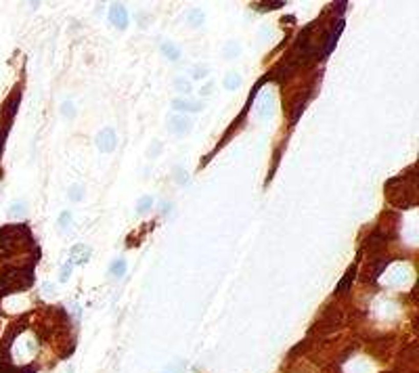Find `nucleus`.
Segmentation results:
<instances>
[{"mask_svg": "<svg viewBox=\"0 0 419 373\" xmlns=\"http://www.w3.org/2000/svg\"><path fill=\"white\" fill-rule=\"evenodd\" d=\"M176 86L183 91V93H189L191 91V86H189V82H185V80H176Z\"/></svg>", "mask_w": 419, "mask_h": 373, "instance_id": "nucleus-16", "label": "nucleus"}, {"mask_svg": "<svg viewBox=\"0 0 419 373\" xmlns=\"http://www.w3.org/2000/svg\"><path fill=\"white\" fill-rule=\"evenodd\" d=\"M7 130H9V126H5L3 130H0V153H3V147H5V139H7Z\"/></svg>", "mask_w": 419, "mask_h": 373, "instance_id": "nucleus-17", "label": "nucleus"}, {"mask_svg": "<svg viewBox=\"0 0 419 373\" xmlns=\"http://www.w3.org/2000/svg\"><path fill=\"white\" fill-rule=\"evenodd\" d=\"M109 273H112L114 277H124V275H126V260H124V258L114 260L112 267H109Z\"/></svg>", "mask_w": 419, "mask_h": 373, "instance_id": "nucleus-9", "label": "nucleus"}, {"mask_svg": "<svg viewBox=\"0 0 419 373\" xmlns=\"http://www.w3.org/2000/svg\"><path fill=\"white\" fill-rule=\"evenodd\" d=\"M72 265L68 262V265H63V269H61V277H59V281H68L70 279V275H72Z\"/></svg>", "mask_w": 419, "mask_h": 373, "instance_id": "nucleus-14", "label": "nucleus"}, {"mask_svg": "<svg viewBox=\"0 0 419 373\" xmlns=\"http://www.w3.org/2000/svg\"><path fill=\"white\" fill-rule=\"evenodd\" d=\"M172 107L176 109V112H200V109L204 107L202 103H191V101H183V99H176L172 103Z\"/></svg>", "mask_w": 419, "mask_h": 373, "instance_id": "nucleus-6", "label": "nucleus"}, {"mask_svg": "<svg viewBox=\"0 0 419 373\" xmlns=\"http://www.w3.org/2000/svg\"><path fill=\"white\" fill-rule=\"evenodd\" d=\"M70 197H72L74 202H78L80 197H82V193H80V187H74V189H72V193H70Z\"/></svg>", "mask_w": 419, "mask_h": 373, "instance_id": "nucleus-18", "label": "nucleus"}, {"mask_svg": "<svg viewBox=\"0 0 419 373\" xmlns=\"http://www.w3.org/2000/svg\"><path fill=\"white\" fill-rule=\"evenodd\" d=\"M109 21H112L116 28L124 30L128 26V13H126V9L122 5H112V9H109Z\"/></svg>", "mask_w": 419, "mask_h": 373, "instance_id": "nucleus-4", "label": "nucleus"}, {"mask_svg": "<svg viewBox=\"0 0 419 373\" xmlns=\"http://www.w3.org/2000/svg\"><path fill=\"white\" fill-rule=\"evenodd\" d=\"M24 241H32V233L26 225H7L0 229V248L3 250H15Z\"/></svg>", "mask_w": 419, "mask_h": 373, "instance_id": "nucleus-2", "label": "nucleus"}, {"mask_svg": "<svg viewBox=\"0 0 419 373\" xmlns=\"http://www.w3.org/2000/svg\"><path fill=\"white\" fill-rule=\"evenodd\" d=\"M151 204H153L151 197H143V200L139 202V212H141V214H145V212L149 210V206H151Z\"/></svg>", "mask_w": 419, "mask_h": 373, "instance_id": "nucleus-15", "label": "nucleus"}, {"mask_svg": "<svg viewBox=\"0 0 419 373\" xmlns=\"http://www.w3.org/2000/svg\"><path fill=\"white\" fill-rule=\"evenodd\" d=\"M239 84H241V78H239V76H235V74H229V76H227L225 86H227L229 91H231V89H235V86H239Z\"/></svg>", "mask_w": 419, "mask_h": 373, "instance_id": "nucleus-11", "label": "nucleus"}, {"mask_svg": "<svg viewBox=\"0 0 419 373\" xmlns=\"http://www.w3.org/2000/svg\"><path fill=\"white\" fill-rule=\"evenodd\" d=\"M32 283H34V267L3 271L0 273V296L28 290Z\"/></svg>", "mask_w": 419, "mask_h": 373, "instance_id": "nucleus-1", "label": "nucleus"}, {"mask_svg": "<svg viewBox=\"0 0 419 373\" xmlns=\"http://www.w3.org/2000/svg\"><path fill=\"white\" fill-rule=\"evenodd\" d=\"M162 51H164L166 55H170V59H172V61H176V59H179V57H181L179 49H176V47L172 45V42H168V45H162Z\"/></svg>", "mask_w": 419, "mask_h": 373, "instance_id": "nucleus-10", "label": "nucleus"}, {"mask_svg": "<svg viewBox=\"0 0 419 373\" xmlns=\"http://www.w3.org/2000/svg\"><path fill=\"white\" fill-rule=\"evenodd\" d=\"M256 7H260V9H264V11H267V9H281V7H285V3H283V0H279V3H262V5H256Z\"/></svg>", "mask_w": 419, "mask_h": 373, "instance_id": "nucleus-13", "label": "nucleus"}, {"mask_svg": "<svg viewBox=\"0 0 419 373\" xmlns=\"http://www.w3.org/2000/svg\"><path fill=\"white\" fill-rule=\"evenodd\" d=\"M189 128H191V122H189L187 118H183V116L174 118V120L170 122V130H172V133H176V135H183V133H187Z\"/></svg>", "mask_w": 419, "mask_h": 373, "instance_id": "nucleus-7", "label": "nucleus"}, {"mask_svg": "<svg viewBox=\"0 0 419 373\" xmlns=\"http://www.w3.org/2000/svg\"><path fill=\"white\" fill-rule=\"evenodd\" d=\"M204 76H206V68H197L193 74V78H204Z\"/></svg>", "mask_w": 419, "mask_h": 373, "instance_id": "nucleus-19", "label": "nucleus"}, {"mask_svg": "<svg viewBox=\"0 0 419 373\" xmlns=\"http://www.w3.org/2000/svg\"><path fill=\"white\" fill-rule=\"evenodd\" d=\"M355 275H357V267H350L348 273H346V277L338 283V290H336V292H338V294H344V292L350 288V285H352V281H355Z\"/></svg>", "mask_w": 419, "mask_h": 373, "instance_id": "nucleus-8", "label": "nucleus"}, {"mask_svg": "<svg viewBox=\"0 0 419 373\" xmlns=\"http://www.w3.org/2000/svg\"><path fill=\"white\" fill-rule=\"evenodd\" d=\"M70 223H72V214H70V212H63V214L59 216V227H61V231H65V227H70Z\"/></svg>", "mask_w": 419, "mask_h": 373, "instance_id": "nucleus-12", "label": "nucleus"}, {"mask_svg": "<svg viewBox=\"0 0 419 373\" xmlns=\"http://www.w3.org/2000/svg\"><path fill=\"white\" fill-rule=\"evenodd\" d=\"M116 145H118L116 133H114L112 128H103L101 133H99V137H97V147H99L103 153H112V151L116 149Z\"/></svg>", "mask_w": 419, "mask_h": 373, "instance_id": "nucleus-3", "label": "nucleus"}, {"mask_svg": "<svg viewBox=\"0 0 419 373\" xmlns=\"http://www.w3.org/2000/svg\"><path fill=\"white\" fill-rule=\"evenodd\" d=\"M0 373H15V371L9 369V367H5V365H0Z\"/></svg>", "mask_w": 419, "mask_h": 373, "instance_id": "nucleus-20", "label": "nucleus"}, {"mask_svg": "<svg viewBox=\"0 0 419 373\" xmlns=\"http://www.w3.org/2000/svg\"><path fill=\"white\" fill-rule=\"evenodd\" d=\"M88 256H91V248L88 246H84V244H78V246H74L72 248V252H70V265L72 267H76V265H84V262H88Z\"/></svg>", "mask_w": 419, "mask_h": 373, "instance_id": "nucleus-5", "label": "nucleus"}]
</instances>
